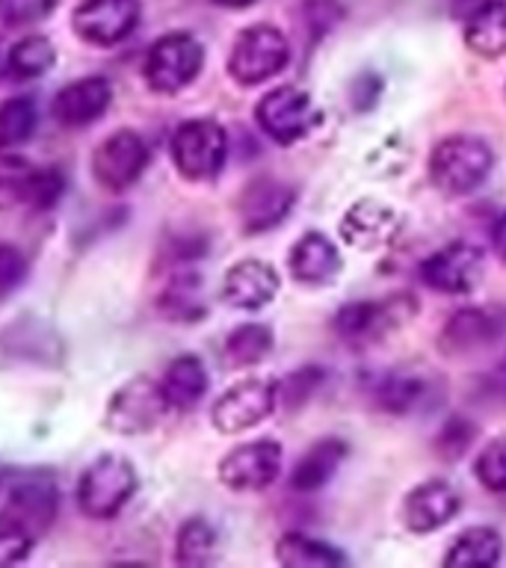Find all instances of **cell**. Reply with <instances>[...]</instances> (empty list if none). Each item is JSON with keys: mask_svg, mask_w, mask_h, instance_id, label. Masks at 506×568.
Returning a JSON list of instances; mask_svg holds the SVG:
<instances>
[{"mask_svg": "<svg viewBox=\"0 0 506 568\" xmlns=\"http://www.w3.org/2000/svg\"><path fill=\"white\" fill-rule=\"evenodd\" d=\"M495 166V154L486 140L470 133L444 136L429 154V178L444 195H468L486 184Z\"/></svg>", "mask_w": 506, "mask_h": 568, "instance_id": "6da1fadb", "label": "cell"}, {"mask_svg": "<svg viewBox=\"0 0 506 568\" xmlns=\"http://www.w3.org/2000/svg\"><path fill=\"white\" fill-rule=\"evenodd\" d=\"M136 488H140V474L131 462L124 456H115V453H104L83 468L74 497H78L80 513L87 518L110 521L131 504Z\"/></svg>", "mask_w": 506, "mask_h": 568, "instance_id": "7a4b0ae2", "label": "cell"}, {"mask_svg": "<svg viewBox=\"0 0 506 568\" xmlns=\"http://www.w3.org/2000/svg\"><path fill=\"white\" fill-rule=\"evenodd\" d=\"M291 62V42L273 24H252L240 30L229 53V74L240 87H257L275 78Z\"/></svg>", "mask_w": 506, "mask_h": 568, "instance_id": "3957f363", "label": "cell"}, {"mask_svg": "<svg viewBox=\"0 0 506 568\" xmlns=\"http://www.w3.org/2000/svg\"><path fill=\"white\" fill-rule=\"evenodd\" d=\"M172 163L186 181H213L229 160V133L213 119H190L172 133Z\"/></svg>", "mask_w": 506, "mask_h": 568, "instance_id": "277c9868", "label": "cell"}, {"mask_svg": "<svg viewBox=\"0 0 506 568\" xmlns=\"http://www.w3.org/2000/svg\"><path fill=\"white\" fill-rule=\"evenodd\" d=\"M204 65L202 42L190 33H166L151 44L142 62V78L158 95H178L199 78Z\"/></svg>", "mask_w": 506, "mask_h": 568, "instance_id": "5b68a950", "label": "cell"}, {"mask_svg": "<svg viewBox=\"0 0 506 568\" xmlns=\"http://www.w3.org/2000/svg\"><path fill=\"white\" fill-rule=\"evenodd\" d=\"M166 412L169 406L160 382L149 376H133L107 403L104 426L115 435H142L151 433Z\"/></svg>", "mask_w": 506, "mask_h": 568, "instance_id": "8992f818", "label": "cell"}, {"mask_svg": "<svg viewBox=\"0 0 506 568\" xmlns=\"http://www.w3.org/2000/svg\"><path fill=\"white\" fill-rule=\"evenodd\" d=\"M140 0H80L71 12V30L83 44L113 48L140 27Z\"/></svg>", "mask_w": 506, "mask_h": 568, "instance_id": "52a82bcc", "label": "cell"}, {"mask_svg": "<svg viewBox=\"0 0 506 568\" xmlns=\"http://www.w3.org/2000/svg\"><path fill=\"white\" fill-rule=\"evenodd\" d=\"M149 160L151 151L145 140L131 128H122L98 142V149L92 151V175L110 193H124L140 181Z\"/></svg>", "mask_w": 506, "mask_h": 568, "instance_id": "ba28073f", "label": "cell"}, {"mask_svg": "<svg viewBox=\"0 0 506 568\" xmlns=\"http://www.w3.org/2000/svg\"><path fill=\"white\" fill-rule=\"evenodd\" d=\"M317 119L320 113L311 95L296 87L273 89L255 106L257 128L279 145H293L302 136H308Z\"/></svg>", "mask_w": 506, "mask_h": 568, "instance_id": "9c48e42d", "label": "cell"}, {"mask_svg": "<svg viewBox=\"0 0 506 568\" xmlns=\"http://www.w3.org/2000/svg\"><path fill=\"white\" fill-rule=\"evenodd\" d=\"M275 406H279V382L243 379L231 385L213 403L211 420L222 435H237L266 420L275 412Z\"/></svg>", "mask_w": 506, "mask_h": 568, "instance_id": "30bf717a", "label": "cell"}, {"mask_svg": "<svg viewBox=\"0 0 506 568\" xmlns=\"http://www.w3.org/2000/svg\"><path fill=\"white\" fill-rule=\"evenodd\" d=\"M284 453L282 444L273 438H257L246 442L225 453L220 462V483L231 491H261V488L273 486L275 477L282 474Z\"/></svg>", "mask_w": 506, "mask_h": 568, "instance_id": "8fae6325", "label": "cell"}, {"mask_svg": "<svg viewBox=\"0 0 506 568\" xmlns=\"http://www.w3.org/2000/svg\"><path fill=\"white\" fill-rule=\"evenodd\" d=\"M415 296H394L388 302H346L335 311L332 328L346 344H371L382 337L391 326L406 317H415Z\"/></svg>", "mask_w": 506, "mask_h": 568, "instance_id": "7c38bea8", "label": "cell"}, {"mask_svg": "<svg viewBox=\"0 0 506 568\" xmlns=\"http://www.w3.org/2000/svg\"><path fill=\"white\" fill-rule=\"evenodd\" d=\"M57 506H60V495H57V486L51 479L42 477V474H27V477L16 479L12 486L3 488L0 513L21 524L39 541L44 532L51 530L53 518H57Z\"/></svg>", "mask_w": 506, "mask_h": 568, "instance_id": "4fadbf2b", "label": "cell"}, {"mask_svg": "<svg viewBox=\"0 0 506 568\" xmlns=\"http://www.w3.org/2000/svg\"><path fill=\"white\" fill-rule=\"evenodd\" d=\"M483 264H486L483 248H477L474 243H451L426 257L421 264V278L433 291L459 296V293H470L477 287V282L483 278Z\"/></svg>", "mask_w": 506, "mask_h": 568, "instance_id": "5bb4252c", "label": "cell"}, {"mask_svg": "<svg viewBox=\"0 0 506 568\" xmlns=\"http://www.w3.org/2000/svg\"><path fill=\"white\" fill-rule=\"evenodd\" d=\"M296 204V190L273 175H261L243 186L237 202L240 222L246 234H264L287 220V213Z\"/></svg>", "mask_w": 506, "mask_h": 568, "instance_id": "9a60e30c", "label": "cell"}, {"mask_svg": "<svg viewBox=\"0 0 506 568\" xmlns=\"http://www.w3.org/2000/svg\"><path fill=\"white\" fill-rule=\"evenodd\" d=\"M113 104V87L107 78H80L71 80L53 95L51 115L62 128L80 131L95 124Z\"/></svg>", "mask_w": 506, "mask_h": 568, "instance_id": "2e32d148", "label": "cell"}, {"mask_svg": "<svg viewBox=\"0 0 506 568\" xmlns=\"http://www.w3.org/2000/svg\"><path fill=\"white\" fill-rule=\"evenodd\" d=\"M500 337H504V317L486 308H462L444 323L438 346L444 355L459 358V355L492 349Z\"/></svg>", "mask_w": 506, "mask_h": 568, "instance_id": "e0dca14e", "label": "cell"}, {"mask_svg": "<svg viewBox=\"0 0 506 568\" xmlns=\"http://www.w3.org/2000/svg\"><path fill=\"white\" fill-rule=\"evenodd\" d=\"M462 509L459 491L444 479H426L403 500V524L412 532H433L451 524Z\"/></svg>", "mask_w": 506, "mask_h": 568, "instance_id": "ac0fdd59", "label": "cell"}, {"mask_svg": "<svg viewBox=\"0 0 506 568\" xmlns=\"http://www.w3.org/2000/svg\"><path fill=\"white\" fill-rule=\"evenodd\" d=\"M279 273L261 257H243L222 278V300L229 302L231 308L240 311H257L270 305L279 293Z\"/></svg>", "mask_w": 506, "mask_h": 568, "instance_id": "d6986e66", "label": "cell"}, {"mask_svg": "<svg viewBox=\"0 0 506 568\" xmlns=\"http://www.w3.org/2000/svg\"><path fill=\"white\" fill-rule=\"evenodd\" d=\"M399 229H403L399 213L391 204L376 202V199L355 202L344 213V220H341V237H344V243H350L353 248H364V252L391 243L399 234Z\"/></svg>", "mask_w": 506, "mask_h": 568, "instance_id": "ffe728a7", "label": "cell"}, {"mask_svg": "<svg viewBox=\"0 0 506 568\" xmlns=\"http://www.w3.org/2000/svg\"><path fill=\"white\" fill-rule=\"evenodd\" d=\"M291 275L305 287H323L341 273V252L323 231H308L293 243L291 255H287Z\"/></svg>", "mask_w": 506, "mask_h": 568, "instance_id": "44dd1931", "label": "cell"}, {"mask_svg": "<svg viewBox=\"0 0 506 568\" xmlns=\"http://www.w3.org/2000/svg\"><path fill=\"white\" fill-rule=\"evenodd\" d=\"M465 44L483 60L506 53V0H477L465 12Z\"/></svg>", "mask_w": 506, "mask_h": 568, "instance_id": "7402d4cb", "label": "cell"}, {"mask_svg": "<svg viewBox=\"0 0 506 568\" xmlns=\"http://www.w3.org/2000/svg\"><path fill=\"white\" fill-rule=\"evenodd\" d=\"M160 390L166 397V406L175 412H190L208 394V367L199 355H178L166 364V371L160 376Z\"/></svg>", "mask_w": 506, "mask_h": 568, "instance_id": "603a6c76", "label": "cell"}, {"mask_svg": "<svg viewBox=\"0 0 506 568\" xmlns=\"http://www.w3.org/2000/svg\"><path fill=\"white\" fill-rule=\"evenodd\" d=\"M346 459V444L341 438H320L317 444H311L308 453L296 462V468L291 474V488L300 495H311L326 486L328 479L335 477L341 462Z\"/></svg>", "mask_w": 506, "mask_h": 568, "instance_id": "cb8c5ba5", "label": "cell"}, {"mask_svg": "<svg viewBox=\"0 0 506 568\" xmlns=\"http://www.w3.org/2000/svg\"><path fill=\"white\" fill-rule=\"evenodd\" d=\"M158 311L166 320L175 323H195L208 314L202 296V275H195L193 270H178L169 275V282L163 284V291L158 296Z\"/></svg>", "mask_w": 506, "mask_h": 568, "instance_id": "d4e9b609", "label": "cell"}, {"mask_svg": "<svg viewBox=\"0 0 506 568\" xmlns=\"http://www.w3.org/2000/svg\"><path fill=\"white\" fill-rule=\"evenodd\" d=\"M426 394H429L426 379L406 371L382 373L371 388L373 406L380 408V412H388V415H408V412H415L426 399Z\"/></svg>", "mask_w": 506, "mask_h": 568, "instance_id": "484cf974", "label": "cell"}, {"mask_svg": "<svg viewBox=\"0 0 506 568\" xmlns=\"http://www.w3.org/2000/svg\"><path fill=\"white\" fill-rule=\"evenodd\" d=\"M504 539L492 527H468L453 539L451 550L444 554L447 568H492L500 562Z\"/></svg>", "mask_w": 506, "mask_h": 568, "instance_id": "4316f807", "label": "cell"}, {"mask_svg": "<svg viewBox=\"0 0 506 568\" xmlns=\"http://www.w3.org/2000/svg\"><path fill=\"white\" fill-rule=\"evenodd\" d=\"M275 559L284 568H337L346 566V557L328 541L311 539L305 532H284L275 545Z\"/></svg>", "mask_w": 506, "mask_h": 568, "instance_id": "83f0119b", "label": "cell"}, {"mask_svg": "<svg viewBox=\"0 0 506 568\" xmlns=\"http://www.w3.org/2000/svg\"><path fill=\"white\" fill-rule=\"evenodd\" d=\"M57 65V48L48 36H24L9 48L7 69L16 80H36Z\"/></svg>", "mask_w": 506, "mask_h": 568, "instance_id": "f1b7e54d", "label": "cell"}, {"mask_svg": "<svg viewBox=\"0 0 506 568\" xmlns=\"http://www.w3.org/2000/svg\"><path fill=\"white\" fill-rule=\"evenodd\" d=\"M273 328L264 323H243L225 337V362L231 367H252V364L264 362L266 355L273 353Z\"/></svg>", "mask_w": 506, "mask_h": 568, "instance_id": "f546056e", "label": "cell"}, {"mask_svg": "<svg viewBox=\"0 0 506 568\" xmlns=\"http://www.w3.org/2000/svg\"><path fill=\"white\" fill-rule=\"evenodd\" d=\"M36 124H39V110L33 98L16 95L0 101V151L24 145L36 133Z\"/></svg>", "mask_w": 506, "mask_h": 568, "instance_id": "4dcf8cb0", "label": "cell"}, {"mask_svg": "<svg viewBox=\"0 0 506 568\" xmlns=\"http://www.w3.org/2000/svg\"><path fill=\"white\" fill-rule=\"evenodd\" d=\"M36 169L39 166H33L30 160L18 158V154H9V151L0 154V213L27 207Z\"/></svg>", "mask_w": 506, "mask_h": 568, "instance_id": "1f68e13d", "label": "cell"}, {"mask_svg": "<svg viewBox=\"0 0 506 568\" xmlns=\"http://www.w3.org/2000/svg\"><path fill=\"white\" fill-rule=\"evenodd\" d=\"M216 554V530L204 518H190L175 536L178 566H208Z\"/></svg>", "mask_w": 506, "mask_h": 568, "instance_id": "d6a6232c", "label": "cell"}, {"mask_svg": "<svg viewBox=\"0 0 506 568\" xmlns=\"http://www.w3.org/2000/svg\"><path fill=\"white\" fill-rule=\"evenodd\" d=\"M474 474L488 491L506 495V435L488 442L474 462Z\"/></svg>", "mask_w": 506, "mask_h": 568, "instance_id": "836d02e7", "label": "cell"}, {"mask_svg": "<svg viewBox=\"0 0 506 568\" xmlns=\"http://www.w3.org/2000/svg\"><path fill=\"white\" fill-rule=\"evenodd\" d=\"M60 0H0V24L30 27L51 18Z\"/></svg>", "mask_w": 506, "mask_h": 568, "instance_id": "e575fe53", "label": "cell"}, {"mask_svg": "<svg viewBox=\"0 0 506 568\" xmlns=\"http://www.w3.org/2000/svg\"><path fill=\"white\" fill-rule=\"evenodd\" d=\"M65 193V178L60 169L39 166L30 186V199H27V211H51Z\"/></svg>", "mask_w": 506, "mask_h": 568, "instance_id": "d590c367", "label": "cell"}, {"mask_svg": "<svg viewBox=\"0 0 506 568\" xmlns=\"http://www.w3.org/2000/svg\"><path fill=\"white\" fill-rule=\"evenodd\" d=\"M36 539L30 532L16 524L12 518L0 513V566H12V562H21L27 559V554L33 550Z\"/></svg>", "mask_w": 506, "mask_h": 568, "instance_id": "8d00e7d4", "label": "cell"}, {"mask_svg": "<svg viewBox=\"0 0 506 568\" xmlns=\"http://www.w3.org/2000/svg\"><path fill=\"white\" fill-rule=\"evenodd\" d=\"M320 382H323L320 367H300L287 379L279 382V403H284V406H302L320 388Z\"/></svg>", "mask_w": 506, "mask_h": 568, "instance_id": "74e56055", "label": "cell"}, {"mask_svg": "<svg viewBox=\"0 0 506 568\" xmlns=\"http://www.w3.org/2000/svg\"><path fill=\"white\" fill-rule=\"evenodd\" d=\"M27 273H30V264L24 252L0 240V300L16 293L27 282Z\"/></svg>", "mask_w": 506, "mask_h": 568, "instance_id": "f35d334b", "label": "cell"}, {"mask_svg": "<svg viewBox=\"0 0 506 568\" xmlns=\"http://www.w3.org/2000/svg\"><path fill=\"white\" fill-rule=\"evenodd\" d=\"M470 442H474V424L465 417H451L435 438V447L444 459H459L462 453L470 447Z\"/></svg>", "mask_w": 506, "mask_h": 568, "instance_id": "ab89813d", "label": "cell"}, {"mask_svg": "<svg viewBox=\"0 0 506 568\" xmlns=\"http://www.w3.org/2000/svg\"><path fill=\"white\" fill-rule=\"evenodd\" d=\"M380 92H382V80L371 71H364L358 78L353 80V87H350V101H353V110L364 113V110H371L376 101H380Z\"/></svg>", "mask_w": 506, "mask_h": 568, "instance_id": "60d3db41", "label": "cell"}, {"mask_svg": "<svg viewBox=\"0 0 506 568\" xmlns=\"http://www.w3.org/2000/svg\"><path fill=\"white\" fill-rule=\"evenodd\" d=\"M305 16H308V27L314 33H323L328 27L337 24V18H341V9H337L335 0H308V7H305Z\"/></svg>", "mask_w": 506, "mask_h": 568, "instance_id": "b9f144b4", "label": "cell"}, {"mask_svg": "<svg viewBox=\"0 0 506 568\" xmlns=\"http://www.w3.org/2000/svg\"><path fill=\"white\" fill-rule=\"evenodd\" d=\"M486 388H488V394H492V399H497V403H504L506 406V358L497 364L495 371L488 373Z\"/></svg>", "mask_w": 506, "mask_h": 568, "instance_id": "7bdbcfd3", "label": "cell"}, {"mask_svg": "<svg viewBox=\"0 0 506 568\" xmlns=\"http://www.w3.org/2000/svg\"><path fill=\"white\" fill-rule=\"evenodd\" d=\"M492 243H495L497 255L506 261V213L495 222V229H492Z\"/></svg>", "mask_w": 506, "mask_h": 568, "instance_id": "ee69618b", "label": "cell"}, {"mask_svg": "<svg viewBox=\"0 0 506 568\" xmlns=\"http://www.w3.org/2000/svg\"><path fill=\"white\" fill-rule=\"evenodd\" d=\"M213 3L225 9H246L252 7V3H257V0H213Z\"/></svg>", "mask_w": 506, "mask_h": 568, "instance_id": "f6af8a7d", "label": "cell"}, {"mask_svg": "<svg viewBox=\"0 0 506 568\" xmlns=\"http://www.w3.org/2000/svg\"><path fill=\"white\" fill-rule=\"evenodd\" d=\"M0 78H3V62H0Z\"/></svg>", "mask_w": 506, "mask_h": 568, "instance_id": "bcb514c9", "label": "cell"}, {"mask_svg": "<svg viewBox=\"0 0 506 568\" xmlns=\"http://www.w3.org/2000/svg\"><path fill=\"white\" fill-rule=\"evenodd\" d=\"M0 495H3V479H0Z\"/></svg>", "mask_w": 506, "mask_h": 568, "instance_id": "7dc6e473", "label": "cell"}]
</instances>
